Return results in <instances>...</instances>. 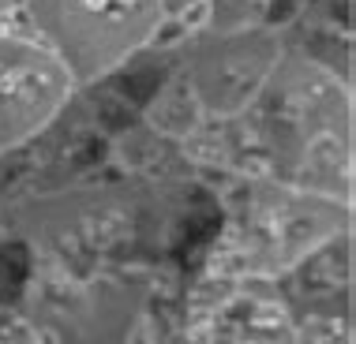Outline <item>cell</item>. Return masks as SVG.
<instances>
[{
	"label": "cell",
	"mask_w": 356,
	"mask_h": 344,
	"mask_svg": "<svg viewBox=\"0 0 356 344\" xmlns=\"http://www.w3.org/2000/svg\"><path fill=\"white\" fill-rule=\"evenodd\" d=\"M68 79V64L56 60L53 49L38 53L15 34L0 37V139H15L53 117L72 86Z\"/></svg>",
	"instance_id": "cell-1"
}]
</instances>
